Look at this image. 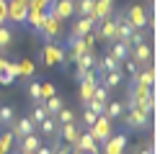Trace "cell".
Instances as JSON below:
<instances>
[{"mask_svg":"<svg viewBox=\"0 0 160 154\" xmlns=\"http://www.w3.org/2000/svg\"><path fill=\"white\" fill-rule=\"evenodd\" d=\"M13 144H16V136H13L11 131H5L3 136H0V149H3V154L13 152Z\"/></svg>","mask_w":160,"mask_h":154,"instance_id":"cell-32","label":"cell"},{"mask_svg":"<svg viewBox=\"0 0 160 154\" xmlns=\"http://www.w3.org/2000/svg\"><path fill=\"white\" fill-rule=\"evenodd\" d=\"M96 118H98L96 113H93L91 108H85V105H83V121L88 123V126H93V123H96Z\"/></svg>","mask_w":160,"mask_h":154,"instance_id":"cell-41","label":"cell"},{"mask_svg":"<svg viewBox=\"0 0 160 154\" xmlns=\"http://www.w3.org/2000/svg\"><path fill=\"white\" fill-rule=\"evenodd\" d=\"M122 64L111 57V54H103V59H98L96 62V69H98V75H103V72H114V69H119Z\"/></svg>","mask_w":160,"mask_h":154,"instance_id":"cell-23","label":"cell"},{"mask_svg":"<svg viewBox=\"0 0 160 154\" xmlns=\"http://www.w3.org/2000/svg\"><path fill=\"white\" fill-rule=\"evenodd\" d=\"M44 18H47V10H42V8H36V5H28V13H26V23L31 26L34 31H39V28H42V23H44Z\"/></svg>","mask_w":160,"mask_h":154,"instance_id":"cell-18","label":"cell"},{"mask_svg":"<svg viewBox=\"0 0 160 154\" xmlns=\"http://www.w3.org/2000/svg\"><path fill=\"white\" fill-rule=\"evenodd\" d=\"M18 154H28V152H18Z\"/></svg>","mask_w":160,"mask_h":154,"instance_id":"cell-46","label":"cell"},{"mask_svg":"<svg viewBox=\"0 0 160 154\" xmlns=\"http://www.w3.org/2000/svg\"><path fill=\"white\" fill-rule=\"evenodd\" d=\"M93 34H96V39L114 41L116 39V16H108L103 21H98V23L93 26Z\"/></svg>","mask_w":160,"mask_h":154,"instance_id":"cell-7","label":"cell"},{"mask_svg":"<svg viewBox=\"0 0 160 154\" xmlns=\"http://www.w3.org/2000/svg\"><path fill=\"white\" fill-rule=\"evenodd\" d=\"M13 28L11 26H8V23H3V26H0V51H8V49H11V44H13Z\"/></svg>","mask_w":160,"mask_h":154,"instance_id":"cell-25","label":"cell"},{"mask_svg":"<svg viewBox=\"0 0 160 154\" xmlns=\"http://www.w3.org/2000/svg\"><path fill=\"white\" fill-rule=\"evenodd\" d=\"M134 154H152V149H150V147H139Z\"/></svg>","mask_w":160,"mask_h":154,"instance_id":"cell-45","label":"cell"},{"mask_svg":"<svg viewBox=\"0 0 160 154\" xmlns=\"http://www.w3.org/2000/svg\"><path fill=\"white\" fill-rule=\"evenodd\" d=\"M93 5H96V0H75V16L78 18H83V16L93 18Z\"/></svg>","mask_w":160,"mask_h":154,"instance_id":"cell-28","label":"cell"},{"mask_svg":"<svg viewBox=\"0 0 160 154\" xmlns=\"http://www.w3.org/2000/svg\"><path fill=\"white\" fill-rule=\"evenodd\" d=\"M16 121V110L11 105H0V123H5V126H11Z\"/></svg>","mask_w":160,"mask_h":154,"instance_id":"cell-31","label":"cell"},{"mask_svg":"<svg viewBox=\"0 0 160 154\" xmlns=\"http://www.w3.org/2000/svg\"><path fill=\"white\" fill-rule=\"evenodd\" d=\"M57 136H62V141L65 144H72L78 141V136H80V126L72 121V123H59V128H57Z\"/></svg>","mask_w":160,"mask_h":154,"instance_id":"cell-15","label":"cell"},{"mask_svg":"<svg viewBox=\"0 0 160 154\" xmlns=\"http://www.w3.org/2000/svg\"><path fill=\"white\" fill-rule=\"evenodd\" d=\"M16 77H18V64L0 57V85H13Z\"/></svg>","mask_w":160,"mask_h":154,"instance_id":"cell-12","label":"cell"},{"mask_svg":"<svg viewBox=\"0 0 160 154\" xmlns=\"http://www.w3.org/2000/svg\"><path fill=\"white\" fill-rule=\"evenodd\" d=\"M139 108L142 113H152L155 108V95H152V87H147V85H134V90L129 92V100L124 103V108Z\"/></svg>","mask_w":160,"mask_h":154,"instance_id":"cell-1","label":"cell"},{"mask_svg":"<svg viewBox=\"0 0 160 154\" xmlns=\"http://www.w3.org/2000/svg\"><path fill=\"white\" fill-rule=\"evenodd\" d=\"M134 82H137V85L152 87V82H155V69H152V67H139V72L134 75Z\"/></svg>","mask_w":160,"mask_h":154,"instance_id":"cell-22","label":"cell"},{"mask_svg":"<svg viewBox=\"0 0 160 154\" xmlns=\"http://www.w3.org/2000/svg\"><path fill=\"white\" fill-rule=\"evenodd\" d=\"M108 16H114V0H96V5H93V18H96V23L98 21H103Z\"/></svg>","mask_w":160,"mask_h":154,"instance_id":"cell-19","label":"cell"},{"mask_svg":"<svg viewBox=\"0 0 160 154\" xmlns=\"http://www.w3.org/2000/svg\"><path fill=\"white\" fill-rule=\"evenodd\" d=\"M129 51H132V46H129L127 41H111V51H108V54L122 64L124 59H129Z\"/></svg>","mask_w":160,"mask_h":154,"instance_id":"cell-21","label":"cell"},{"mask_svg":"<svg viewBox=\"0 0 160 154\" xmlns=\"http://www.w3.org/2000/svg\"><path fill=\"white\" fill-rule=\"evenodd\" d=\"M54 118H57V123H72V121H75V113L70 110V108H62Z\"/></svg>","mask_w":160,"mask_h":154,"instance_id":"cell-35","label":"cell"},{"mask_svg":"<svg viewBox=\"0 0 160 154\" xmlns=\"http://www.w3.org/2000/svg\"><path fill=\"white\" fill-rule=\"evenodd\" d=\"M34 154H52V147H44V144H39V149Z\"/></svg>","mask_w":160,"mask_h":154,"instance_id":"cell-44","label":"cell"},{"mask_svg":"<svg viewBox=\"0 0 160 154\" xmlns=\"http://www.w3.org/2000/svg\"><path fill=\"white\" fill-rule=\"evenodd\" d=\"M85 51H96V49H88V44H85L83 39H72V41H70V51L65 54V59H70V62L75 64V62L83 57Z\"/></svg>","mask_w":160,"mask_h":154,"instance_id":"cell-17","label":"cell"},{"mask_svg":"<svg viewBox=\"0 0 160 154\" xmlns=\"http://www.w3.org/2000/svg\"><path fill=\"white\" fill-rule=\"evenodd\" d=\"M72 149H75V152H83V154H101V152H98L96 139H93L88 131H80V136H78V141L72 144Z\"/></svg>","mask_w":160,"mask_h":154,"instance_id":"cell-11","label":"cell"},{"mask_svg":"<svg viewBox=\"0 0 160 154\" xmlns=\"http://www.w3.org/2000/svg\"><path fill=\"white\" fill-rule=\"evenodd\" d=\"M93 26H96V18H91V16L78 18L75 23H72V39H83L85 34H91V31H93Z\"/></svg>","mask_w":160,"mask_h":154,"instance_id":"cell-16","label":"cell"},{"mask_svg":"<svg viewBox=\"0 0 160 154\" xmlns=\"http://www.w3.org/2000/svg\"><path fill=\"white\" fill-rule=\"evenodd\" d=\"M39 128H42V136H57V128H59V123H57V118L54 116H47L42 123H39Z\"/></svg>","mask_w":160,"mask_h":154,"instance_id":"cell-24","label":"cell"},{"mask_svg":"<svg viewBox=\"0 0 160 154\" xmlns=\"http://www.w3.org/2000/svg\"><path fill=\"white\" fill-rule=\"evenodd\" d=\"M8 23V0H0V26Z\"/></svg>","mask_w":160,"mask_h":154,"instance_id":"cell-43","label":"cell"},{"mask_svg":"<svg viewBox=\"0 0 160 154\" xmlns=\"http://www.w3.org/2000/svg\"><path fill=\"white\" fill-rule=\"evenodd\" d=\"M119 69H127V75L134 80V75L139 72V64H137V62H134L132 57H129V59H124V67H119Z\"/></svg>","mask_w":160,"mask_h":154,"instance_id":"cell-34","label":"cell"},{"mask_svg":"<svg viewBox=\"0 0 160 154\" xmlns=\"http://www.w3.org/2000/svg\"><path fill=\"white\" fill-rule=\"evenodd\" d=\"M47 116H49V113H47V108L42 105V103H34V108H31V116H28V118H31V121L36 123V126H39V123H42Z\"/></svg>","mask_w":160,"mask_h":154,"instance_id":"cell-30","label":"cell"},{"mask_svg":"<svg viewBox=\"0 0 160 154\" xmlns=\"http://www.w3.org/2000/svg\"><path fill=\"white\" fill-rule=\"evenodd\" d=\"M124 21H127L134 31H145L147 23H150V21H147V10H145L142 5H129L127 13H124Z\"/></svg>","mask_w":160,"mask_h":154,"instance_id":"cell-3","label":"cell"},{"mask_svg":"<svg viewBox=\"0 0 160 154\" xmlns=\"http://www.w3.org/2000/svg\"><path fill=\"white\" fill-rule=\"evenodd\" d=\"M28 98L34 103H42V85H39V82H31V85H28Z\"/></svg>","mask_w":160,"mask_h":154,"instance_id":"cell-37","label":"cell"},{"mask_svg":"<svg viewBox=\"0 0 160 154\" xmlns=\"http://www.w3.org/2000/svg\"><path fill=\"white\" fill-rule=\"evenodd\" d=\"M127 144H129L127 133H111V136L103 141V149H98V152H101V154H124Z\"/></svg>","mask_w":160,"mask_h":154,"instance_id":"cell-5","label":"cell"},{"mask_svg":"<svg viewBox=\"0 0 160 154\" xmlns=\"http://www.w3.org/2000/svg\"><path fill=\"white\" fill-rule=\"evenodd\" d=\"M49 13L57 16L59 21H67L75 16V0H54L52 5H49Z\"/></svg>","mask_w":160,"mask_h":154,"instance_id":"cell-9","label":"cell"},{"mask_svg":"<svg viewBox=\"0 0 160 154\" xmlns=\"http://www.w3.org/2000/svg\"><path fill=\"white\" fill-rule=\"evenodd\" d=\"M62 98H59V95H52V98H47V100H42V105L47 108V113H49V116H57V113L59 110H62L65 105H62Z\"/></svg>","mask_w":160,"mask_h":154,"instance_id":"cell-26","label":"cell"},{"mask_svg":"<svg viewBox=\"0 0 160 154\" xmlns=\"http://www.w3.org/2000/svg\"><path fill=\"white\" fill-rule=\"evenodd\" d=\"M88 133L96 139V144H103V141L114 133V121H108L106 116H98L93 126H88Z\"/></svg>","mask_w":160,"mask_h":154,"instance_id":"cell-2","label":"cell"},{"mask_svg":"<svg viewBox=\"0 0 160 154\" xmlns=\"http://www.w3.org/2000/svg\"><path fill=\"white\" fill-rule=\"evenodd\" d=\"M0 154H3V149H0Z\"/></svg>","mask_w":160,"mask_h":154,"instance_id":"cell-47","label":"cell"},{"mask_svg":"<svg viewBox=\"0 0 160 154\" xmlns=\"http://www.w3.org/2000/svg\"><path fill=\"white\" fill-rule=\"evenodd\" d=\"M85 108H91L96 116H103V108H106V103H98V100H88V103H83Z\"/></svg>","mask_w":160,"mask_h":154,"instance_id":"cell-38","label":"cell"},{"mask_svg":"<svg viewBox=\"0 0 160 154\" xmlns=\"http://www.w3.org/2000/svg\"><path fill=\"white\" fill-rule=\"evenodd\" d=\"M127 113V123H129V128H147V121H150V116H147V113H142V110H139V108H127L124 110Z\"/></svg>","mask_w":160,"mask_h":154,"instance_id":"cell-13","label":"cell"},{"mask_svg":"<svg viewBox=\"0 0 160 154\" xmlns=\"http://www.w3.org/2000/svg\"><path fill=\"white\" fill-rule=\"evenodd\" d=\"M26 3H28V0H26Z\"/></svg>","mask_w":160,"mask_h":154,"instance_id":"cell-48","label":"cell"},{"mask_svg":"<svg viewBox=\"0 0 160 154\" xmlns=\"http://www.w3.org/2000/svg\"><path fill=\"white\" fill-rule=\"evenodd\" d=\"M42 62L47 67H54L62 62L65 64V49H59L54 41H44V46H42Z\"/></svg>","mask_w":160,"mask_h":154,"instance_id":"cell-4","label":"cell"},{"mask_svg":"<svg viewBox=\"0 0 160 154\" xmlns=\"http://www.w3.org/2000/svg\"><path fill=\"white\" fill-rule=\"evenodd\" d=\"M26 13H28L26 0H8V21H13V23H26Z\"/></svg>","mask_w":160,"mask_h":154,"instance_id":"cell-8","label":"cell"},{"mask_svg":"<svg viewBox=\"0 0 160 154\" xmlns=\"http://www.w3.org/2000/svg\"><path fill=\"white\" fill-rule=\"evenodd\" d=\"M11 133L16 136V141L18 139H23V136H28V133H36V123L31 121V118H16L13 123H11Z\"/></svg>","mask_w":160,"mask_h":154,"instance_id":"cell-10","label":"cell"},{"mask_svg":"<svg viewBox=\"0 0 160 154\" xmlns=\"http://www.w3.org/2000/svg\"><path fill=\"white\" fill-rule=\"evenodd\" d=\"M122 69H114V72H103V87L111 90V87H119V82H122Z\"/></svg>","mask_w":160,"mask_h":154,"instance_id":"cell-29","label":"cell"},{"mask_svg":"<svg viewBox=\"0 0 160 154\" xmlns=\"http://www.w3.org/2000/svg\"><path fill=\"white\" fill-rule=\"evenodd\" d=\"M91 100H98V103H108V90L103 87V85H96V90H93V98Z\"/></svg>","mask_w":160,"mask_h":154,"instance_id":"cell-36","label":"cell"},{"mask_svg":"<svg viewBox=\"0 0 160 154\" xmlns=\"http://www.w3.org/2000/svg\"><path fill=\"white\" fill-rule=\"evenodd\" d=\"M18 144H21V152H28V154H34L36 149H39V136L36 133H28V136H23V139H18Z\"/></svg>","mask_w":160,"mask_h":154,"instance_id":"cell-27","label":"cell"},{"mask_svg":"<svg viewBox=\"0 0 160 154\" xmlns=\"http://www.w3.org/2000/svg\"><path fill=\"white\" fill-rule=\"evenodd\" d=\"M39 34H42L47 41H54L59 34H62V21H59L57 16H52V13L47 10V18H44L42 28H39Z\"/></svg>","mask_w":160,"mask_h":154,"instance_id":"cell-6","label":"cell"},{"mask_svg":"<svg viewBox=\"0 0 160 154\" xmlns=\"http://www.w3.org/2000/svg\"><path fill=\"white\" fill-rule=\"evenodd\" d=\"M72 152V147H70V144H52V154H70Z\"/></svg>","mask_w":160,"mask_h":154,"instance_id":"cell-40","label":"cell"},{"mask_svg":"<svg viewBox=\"0 0 160 154\" xmlns=\"http://www.w3.org/2000/svg\"><path fill=\"white\" fill-rule=\"evenodd\" d=\"M34 62L31 59H21V64H18V75L21 77H34Z\"/></svg>","mask_w":160,"mask_h":154,"instance_id":"cell-33","label":"cell"},{"mask_svg":"<svg viewBox=\"0 0 160 154\" xmlns=\"http://www.w3.org/2000/svg\"><path fill=\"white\" fill-rule=\"evenodd\" d=\"M142 41H145V34H142V31H132V36H129L127 44H129V46H134V44H142Z\"/></svg>","mask_w":160,"mask_h":154,"instance_id":"cell-42","label":"cell"},{"mask_svg":"<svg viewBox=\"0 0 160 154\" xmlns=\"http://www.w3.org/2000/svg\"><path fill=\"white\" fill-rule=\"evenodd\" d=\"M39 85H42V100H47V98L57 95V90H54V85H52V82H39Z\"/></svg>","mask_w":160,"mask_h":154,"instance_id":"cell-39","label":"cell"},{"mask_svg":"<svg viewBox=\"0 0 160 154\" xmlns=\"http://www.w3.org/2000/svg\"><path fill=\"white\" fill-rule=\"evenodd\" d=\"M129 57H132V59L137 62L139 67H145L147 62L152 59V49H150V44H147V41H142V44H134V46H132V51H129Z\"/></svg>","mask_w":160,"mask_h":154,"instance_id":"cell-14","label":"cell"},{"mask_svg":"<svg viewBox=\"0 0 160 154\" xmlns=\"http://www.w3.org/2000/svg\"><path fill=\"white\" fill-rule=\"evenodd\" d=\"M124 100H108L106 103V108H103V116L108 118V121H119V118H122L124 116Z\"/></svg>","mask_w":160,"mask_h":154,"instance_id":"cell-20","label":"cell"}]
</instances>
